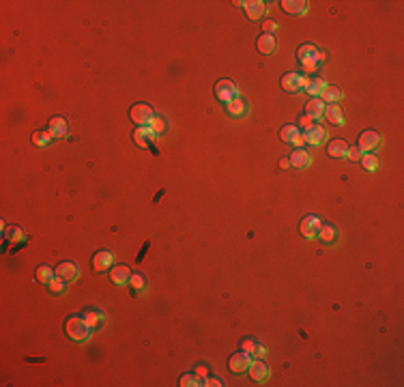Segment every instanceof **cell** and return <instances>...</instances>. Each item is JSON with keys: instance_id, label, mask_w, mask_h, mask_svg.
<instances>
[{"instance_id": "ac0fdd59", "label": "cell", "mask_w": 404, "mask_h": 387, "mask_svg": "<svg viewBox=\"0 0 404 387\" xmlns=\"http://www.w3.org/2000/svg\"><path fill=\"white\" fill-rule=\"evenodd\" d=\"M48 131L52 134V138H65L67 136V120L63 116H54L48 123Z\"/></svg>"}, {"instance_id": "836d02e7", "label": "cell", "mask_w": 404, "mask_h": 387, "mask_svg": "<svg viewBox=\"0 0 404 387\" xmlns=\"http://www.w3.org/2000/svg\"><path fill=\"white\" fill-rule=\"evenodd\" d=\"M65 284H67L65 280H60V278H54V280H52L48 286H50V291H52V293H63V291H65Z\"/></svg>"}, {"instance_id": "60d3db41", "label": "cell", "mask_w": 404, "mask_h": 387, "mask_svg": "<svg viewBox=\"0 0 404 387\" xmlns=\"http://www.w3.org/2000/svg\"><path fill=\"white\" fill-rule=\"evenodd\" d=\"M299 125L303 127V131H306V129H310V127H312V118H310L308 114H303V116L299 118Z\"/></svg>"}, {"instance_id": "8992f818", "label": "cell", "mask_w": 404, "mask_h": 387, "mask_svg": "<svg viewBox=\"0 0 404 387\" xmlns=\"http://www.w3.org/2000/svg\"><path fill=\"white\" fill-rule=\"evenodd\" d=\"M279 138H282V142H286V145H295V147H301L303 142H306L301 136V131L297 129V125H282Z\"/></svg>"}, {"instance_id": "7c38bea8", "label": "cell", "mask_w": 404, "mask_h": 387, "mask_svg": "<svg viewBox=\"0 0 404 387\" xmlns=\"http://www.w3.org/2000/svg\"><path fill=\"white\" fill-rule=\"evenodd\" d=\"M54 271H56V278H60L65 282H73L77 278V273H80V271H77V267H75V262H71V260L60 262Z\"/></svg>"}, {"instance_id": "603a6c76", "label": "cell", "mask_w": 404, "mask_h": 387, "mask_svg": "<svg viewBox=\"0 0 404 387\" xmlns=\"http://www.w3.org/2000/svg\"><path fill=\"white\" fill-rule=\"evenodd\" d=\"M226 112H228L230 116H243L245 112H248V106H245L243 99L232 97L230 101H226Z\"/></svg>"}, {"instance_id": "1f68e13d", "label": "cell", "mask_w": 404, "mask_h": 387, "mask_svg": "<svg viewBox=\"0 0 404 387\" xmlns=\"http://www.w3.org/2000/svg\"><path fill=\"white\" fill-rule=\"evenodd\" d=\"M359 161H361V166H363L366 170H376L378 168V159L374 157V155H363Z\"/></svg>"}, {"instance_id": "44dd1931", "label": "cell", "mask_w": 404, "mask_h": 387, "mask_svg": "<svg viewBox=\"0 0 404 387\" xmlns=\"http://www.w3.org/2000/svg\"><path fill=\"white\" fill-rule=\"evenodd\" d=\"M110 280L114 282V284H118V286H120V284H127V282L131 280V269L125 267V264H118V267L112 269Z\"/></svg>"}, {"instance_id": "6da1fadb", "label": "cell", "mask_w": 404, "mask_h": 387, "mask_svg": "<svg viewBox=\"0 0 404 387\" xmlns=\"http://www.w3.org/2000/svg\"><path fill=\"white\" fill-rule=\"evenodd\" d=\"M65 334L73 342H84L91 336V325L86 323L84 316H69L65 320Z\"/></svg>"}, {"instance_id": "d6a6232c", "label": "cell", "mask_w": 404, "mask_h": 387, "mask_svg": "<svg viewBox=\"0 0 404 387\" xmlns=\"http://www.w3.org/2000/svg\"><path fill=\"white\" fill-rule=\"evenodd\" d=\"M129 284H131L136 291H144V286H147V282H144V275H142V273H133L131 280H129Z\"/></svg>"}, {"instance_id": "2e32d148", "label": "cell", "mask_w": 404, "mask_h": 387, "mask_svg": "<svg viewBox=\"0 0 404 387\" xmlns=\"http://www.w3.org/2000/svg\"><path fill=\"white\" fill-rule=\"evenodd\" d=\"M327 153L335 159H342V157H346V153H349V142L342 140V138L331 140L329 147H327Z\"/></svg>"}, {"instance_id": "e0dca14e", "label": "cell", "mask_w": 404, "mask_h": 387, "mask_svg": "<svg viewBox=\"0 0 404 387\" xmlns=\"http://www.w3.org/2000/svg\"><path fill=\"white\" fill-rule=\"evenodd\" d=\"M306 114L314 120V118H320L325 114V101L320 97H312L310 101L306 104Z\"/></svg>"}, {"instance_id": "ba28073f", "label": "cell", "mask_w": 404, "mask_h": 387, "mask_svg": "<svg viewBox=\"0 0 404 387\" xmlns=\"http://www.w3.org/2000/svg\"><path fill=\"white\" fill-rule=\"evenodd\" d=\"M301 136H303V140H306L308 145H314V147H316V145H320V142L327 140V129H325L322 125H312L310 129L303 131Z\"/></svg>"}, {"instance_id": "b9f144b4", "label": "cell", "mask_w": 404, "mask_h": 387, "mask_svg": "<svg viewBox=\"0 0 404 387\" xmlns=\"http://www.w3.org/2000/svg\"><path fill=\"white\" fill-rule=\"evenodd\" d=\"M265 353H267V351H265V347H262V344H254V355H258V357H262V355H265Z\"/></svg>"}, {"instance_id": "74e56055", "label": "cell", "mask_w": 404, "mask_h": 387, "mask_svg": "<svg viewBox=\"0 0 404 387\" xmlns=\"http://www.w3.org/2000/svg\"><path fill=\"white\" fill-rule=\"evenodd\" d=\"M254 344H256V342H254V340H250V338H245V340L241 342V349H243L245 353H250V355H252V353H254Z\"/></svg>"}, {"instance_id": "d6986e66", "label": "cell", "mask_w": 404, "mask_h": 387, "mask_svg": "<svg viewBox=\"0 0 404 387\" xmlns=\"http://www.w3.org/2000/svg\"><path fill=\"white\" fill-rule=\"evenodd\" d=\"M282 9H284V13H288V15H301V13H306V11H308V3H306V0H284Z\"/></svg>"}, {"instance_id": "7a4b0ae2", "label": "cell", "mask_w": 404, "mask_h": 387, "mask_svg": "<svg viewBox=\"0 0 404 387\" xmlns=\"http://www.w3.org/2000/svg\"><path fill=\"white\" fill-rule=\"evenodd\" d=\"M297 56H299V60H301V65H303V69L310 71V73L316 71L318 65L322 63V54H320L316 48H314L312 43H303V46H299Z\"/></svg>"}, {"instance_id": "4fadbf2b", "label": "cell", "mask_w": 404, "mask_h": 387, "mask_svg": "<svg viewBox=\"0 0 404 387\" xmlns=\"http://www.w3.org/2000/svg\"><path fill=\"white\" fill-rule=\"evenodd\" d=\"M112 262H114V258H112V254L108 252V250H99L95 256H93V269L97 271V273H101V271H106V269H110L112 267Z\"/></svg>"}, {"instance_id": "5bb4252c", "label": "cell", "mask_w": 404, "mask_h": 387, "mask_svg": "<svg viewBox=\"0 0 404 387\" xmlns=\"http://www.w3.org/2000/svg\"><path fill=\"white\" fill-rule=\"evenodd\" d=\"M325 118H327L329 123H331V125H335V127L344 125V112H342V108H340L338 104H329V106H325Z\"/></svg>"}, {"instance_id": "9a60e30c", "label": "cell", "mask_w": 404, "mask_h": 387, "mask_svg": "<svg viewBox=\"0 0 404 387\" xmlns=\"http://www.w3.org/2000/svg\"><path fill=\"white\" fill-rule=\"evenodd\" d=\"M250 377L254 379V381H258V383H262V381H267V377H269V366L265 361H260V359H254L252 363H250Z\"/></svg>"}, {"instance_id": "83f0119b", "label": "cell", "mask_w": 404, "mask_h": 387, "mask_svg": "<svg viewBox=\"0 0 404 387\" xmlns=\"http://www.w3.org/2000/svg\"><path fill=\"white\" fill-rule=\"evenodd\" d=\"M318 237H320L325 243L335 241V226H333V224H320V228H318Z\"/></svg>"}, {"instance_id": "d590c367", "label": "cell", "mask_w": 404, "mask_h": 387, "mask_svg": "<svg viewBox=\"0 0 404 387\" xmlns=\"http://www.w3.org/2000/svg\"><path fill=\"white\" fill-rule=\"evenodd\" d=\"M346 157L353 159V161H359V159L363 157V151L359 149V147H349V153H346Z\"/></svg>"}, {"instance_id": "7bdbcfd3", "label": "cell", "mask_w": 404, "mask_h": 387, "mask_svg": "<svg viewBox=\"0 0 404 387\" xmlns=\"http://www.w3.org/2000/svg\"><path fill=\"white\" fill-rule=\"evenodd\" d=\"M196 374H198L200 379H207V368H205V366H198V368H196Z\"/></svg>"}, {"instance_id": "d4e9b609", "label": "cell", "mask_w": 404, "mask_h": 387, "mask_svg": "<svg viewBox=\"0 0 404 387\" xmlns=\"http://www.w3.org/2000/svg\"><path fill=\"white\" fill-rule=\"evenodd\" d=\"M327 88V82L322 80V77H310L308 80V86H306V93H310V95H322V91Z\"/></svg>"}, {"instance_id": "3957f363", "label": "cell", "mask_w": 404, "mask_h": 387, "mask_svg": "<svg viewBox=\"0 0 404 387\" xmlns=\"http://www.w3.org/2000/svg\"><path fill=\"white\" fill-rule=\"evenodd\" d=\"M308 80H310V77H306V75L295 73V71H288V73L282 75L279 84H282V88H284L286 93H301V91H306Z\"/></svg>"}, {"instance_id": "5b68a950", "label": "cell", "mask_w": 404, "mask_h": 387, "mask_svg": "<svg viewBox=\"0 0 404 387\" xmlns=\"http://www.w3.org/2000/svg\"><path fill=\"white\" fill-rule=\"evenodd\" d=\"M378 145H380V134L374 131V129H368V131H363V134H359V138H357V147L361 149L363 153L366 151H374Z\"/></svg>"}, {"instance_id": "9c48e42d", "label": "cell", "mask_w": 404, "mask_h": 387, "mask_svg": "<svg viewBox=\"0 0 404 387\" xmlns=\"http://www.w3.org/2000/svg\"><path fill=\"white\" fill-rule=\"evenodd\" d=\"M318 228H320V219H318L316 215H306V217L301 219V224H299L301 235L308 237V239L316 237V235H318Z\"/></svg>"}, {"instance_id": "ffe728a7", "label": "cell", "mask_w": 404, "mask_h": 387, "mask_svg": "<svg viewBox=\"0 0 404 387\" xmlns=\"http://www.w3.org/2000/svg\"><path fill=\"white\" fill-rule=\"evenodd\" d=\"M290 166H295V168H306V166H310V153L306 151V149H295L293 153H290Z\"/></svg>"}, {"instance_id": "cb8c5ba5", "label": "cell", "mask_w": 404, "mask_h": 387, "mask_svg": "<svg viewBox=\"0 0 404 387\" xmlns=\"http://www.w3.org/2000/svg\"><path fill=\"white\" fill-rule=\"evenodd\" d=\"M277 48L275 43V37L273 35H267V32H262L260 37H258V50H260L262 54H273Z\"/></svg>"}, {"instance_id": "f546056e", "label": "cell", "mask_w": 404, "mask_h": 387, "mask_svg": "<svg viewBox=\"0 0 404 387\" xmlns=\"http://www.w3.org/2000/svg\"><path fill=\"white\" fill-rule=\"evenodd\" d=\"M178 385H183V387H198V385H205V381H202L198 374H183V377L178 379Z\"/></svg>"}, {"instance_id": "ee69618b", "label": "cell", "mask_w": 404, "mask_h": 387, "mask_svg": "<svg viewBox=\"0 0 404 387\" xmlns=\"http://www.w3.org/2000/svg\"><path fill=\"white\" fill-rule=\"evenodd\" d=\"M288 166H290V159H288V157H282V159H279V168H288Z\"/></svg>"}, {"instance_id": "4316f807", "label": "cell", "mask_w": 404, "mask_h": 387, "mask_svg": "<svg viewBox=\"0 0 404 387\" xmlns=\"http://www.w3.org/2000/svg\"><path fill=\"white\" fill-rule=\"evenodd\" d=\"M54 278H56V271L50 267V264H41V267L37 269V280H39V282L50 284Z\"/></svg>"}, {"instance_id": "277c9868", "label": "cell", "mask_w": 404, "mask_h": 387, "mask_svg": "<svg viewBox=\"0 0 404 387\" xmlns=\"http://www.w3.org/2000/svg\"><path fill=\"white\" fill-rule=\"evenodd\" d=\"M129 118L138 125H149L155 118V110L149 104H133L129 108Z\"/></svg>"}, {"instance_id": "f1b7e54d", "label": "cell", "mask_w": 404, "mask_h": 387, "mask_svg": "<svg viewBox=\"0 0 404 387\" xmlns=\"http://www.w3.org/2000/svg\"><path fill=\"white\" fill-rule=\"evenodd\" d=\"M32 142H35L37 147H48L50 142H52V134L48 129H41V131H35L32 134Z\"/></svg>"}, {"instance_id": "7402d4cb", "label": "cell", "mask_w": 404, "mask_h": 387, "mask_svg": "<svg viewBox=\"0 0 404 387\" xmlns=\"http://www.w3.org/2000/svg\"><path fill=\"white\" fill-rule=\"evenodd\" d=\"M241 7H245V13L250 19H258L265 11V3L262 0H248V3H241Z\"/></svg>"}, {"instance_id": "30bf717a", "label": "cell", "mask_w": 404, "mask_h": 387, "mask_svg": "<svg viewBox=\"0 0 404 387\" xmlns=\"http://www.w3.org/2000/svg\"><path fill=\"white\" fill-rule=\"evenodd\" d=\"M215 97L219 101H230L232 97H237V86L230 80H219L215 84Z\"/></svg>"}, {"instance_id": "8fae6325", "label": "cell", "mask_w": 404, "mask_h": 387, "mask_svg": "<svg viewBox=\"0 0 404 387\" xmlns=\"http://www.w3.org/2000/svg\"><path fill=\"white\" fill-rule=\"evenodd\" d=\"M155 131L149 127V125H140L136 131H133V140H136V145L140 147V149H147L151 142L155 140Z\"/></svg>"}, {"instance_id": "f35d334b", "label": "cell", "mask_w": 404, "mask_h": 387, "mask_svg": "<svg viewBox=\"0 0 404 387\" xmlns=\"http://www.w3.org/2000/svg\"><path fill=\"white\" fill-rule=\"evenodd\" d=\"M205 385H207V387H221L224 381L217 379V377H209V379H205Z\"/></svg>"}, {"instance_id": "8d00e7d4", "label": "cell", "mask_w": 404, "mask_h": 387, "mask_svg": "<svg viewBox=\"0 0 404 387\" xmlns=\"http://www.w3.org/2000/svg\"><path fill=\"white\" fill-rule=\"evenodd\" d=\"M151 129L155 131V134H161V131L166 129V123H164V118L155 116V118H153V123H151Z\"/></svg>"}, {"instance_id": "52a82bcc", "label": "cell", "mask_w": 404, "mask_h": 387, "mask_svg": "<svg viewBox=\"0 0 404 387\" xmlns=\"http://www.w3.org/2000/svg\"><path fill=\"white\" fill-rule=\"evenodd\" d=\"M250 363H252V355L250 353H245V351H239V353H234V355L230 357V361H228V368L232 370V372H245L250 368Z\"/></svg>"}, {"instance_id": "e575fe53", "label": "cell", "mask_w": 404, "mask_h": 387, "mask_svg": "<svg viewBox=\"0 0 404 387\" xmlns=\"http://www.w3.org/2000/svg\"><path fill=\"white\" fill-rule=\"evenodd\" d=\"M7 235H9V239H11V241H22V239H24V235H22L19 226H11V228H7Z\"/></svg>"}, {"instance_id": "484cf974", "label": "cell", "mask_w": 404, "mask_h": 387, "mask_svg": "<svg viewBox=\"0 0 404 387\" xmlns=\"http://www.w3.org/2000/svg\"><path fill=\"white\" fill-rule=\"evenodd\" d=\"M320 99H322V101H329V104H338L340 99H342V91H340L338 86H327L322 91V97Z\"/></svg>"}, {"instance_id": "4dcf8cb0", "label": "cell", "mask_w": 404, "mask_h": 387, "mask_svg": "<svg viewBox=\"0 0 404 387\" xmlns=\"http://www.w3.org/2000/svg\"><path fill=\"white\" fill-rule=\"evenodd\" d=\"M84 318H86V323L91 327H97L101 320H104V314H101V310H88V312L84 314Z\"/></svg>"}, {"instance_id": "ab89813d", "label": "cell", "mask_w": 404, "mask_h": 387, "mask_svg": "<svg viewBox=\"0 0 404 387\" xmlns=\"http://www.w3.org/2000/svg\"><path fill=\"white\" fill-rule=\"evenodd\" d=\"M273 30H275V22H271V19L262 22V32H267V35H271Z\"/></svg>"}]
</instances>
